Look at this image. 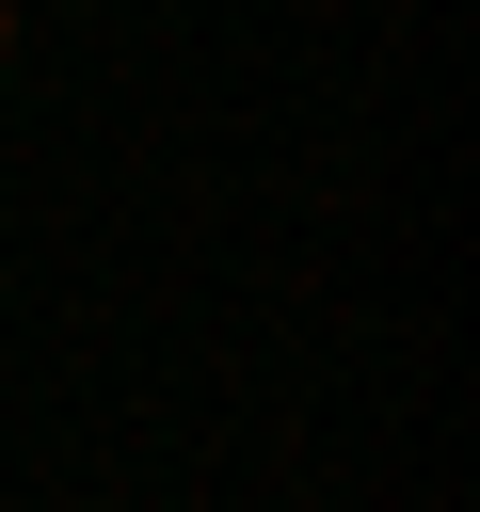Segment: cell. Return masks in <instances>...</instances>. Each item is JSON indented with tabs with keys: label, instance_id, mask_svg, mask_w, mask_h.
I'll return each mask as SVG.
<instances>
[{
	"label": "cell",
	"instance_id": "obj_1",
	"mask_svg": "<svg viewBox=\"0 0 480 512\" xmlns=\"http://www.w3.org/2000/svg\"><path fill=\"white\" fill-rule=\"evenodd\" d=\"M0 64H16V16H0Z\"/></svg>",
	"mask_w": 480,
	"mask_h": 512
}]
</instances>
